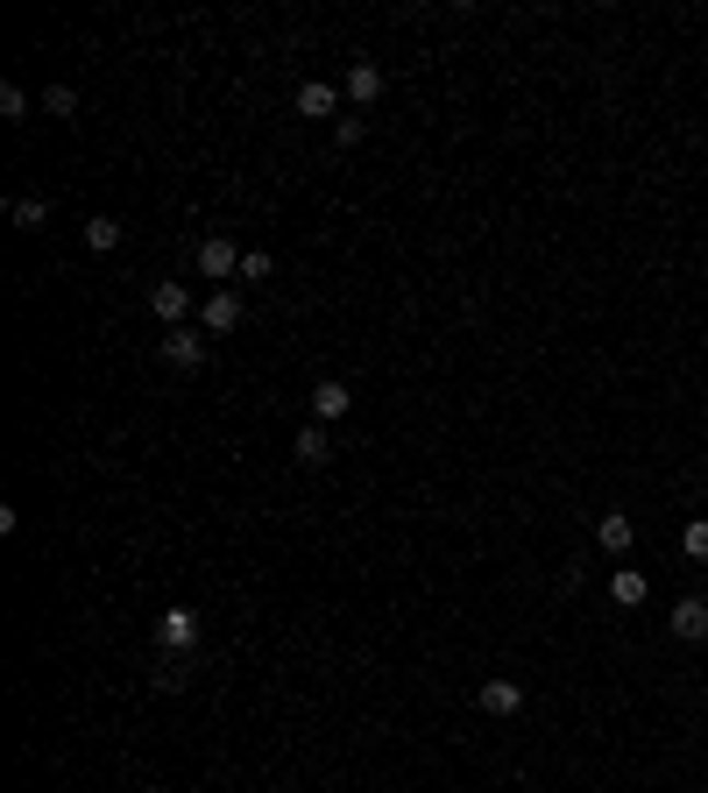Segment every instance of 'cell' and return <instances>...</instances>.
<instances>
[{
  "mask_svg": "<svg viewBox=\"0 0 708 793\" xmlns=\"http://www.w3.org/2000/svg\"><path fill=\"white\" fill-rule=\"evenodd\" d=\"M206 348H213V334H206V326H163V340H156V354L177 369V376H191V369L206 362Z\"/></svg>",
  "mask_w": 708,
  "mask_h": 793,
  "instance_id": "cell-1",
  "label": "cell"
},
{
  "mask_svg": "<svg viewBox=\"0 0 708 793\" xmlns=\"http://www.w3.org/2000/svg\"><path fill=\"white\" fill-rule=\"evenodd\" d=\"M199 638H206V623H199L191 603H171L156 617V652H199Z\"/></svg>",
  "mask_w": 708,
  "mask_h": 793,
  "instance_id": "cell-2",
  "label": "cell"
},
{
  "mask_svg": "<svg viewBox=\"0 0 708 793\" xmlns=\"http://www.w3.org/2000/svg\"><path fill=\"white\" fill-rule=\"evenodd\" d=\"M241 256H248V248H234L228 234H206L199 242V277L213 283V291H228V283L241 277Z\"/></svg>",
  "mask_w": 708,
  "mask_h": 793,
  "instance_id": "cell-3",
  "label": "cell"
},
{
  "mask_svg": "<svg viewBox=\"0 0 708 793\" xmlns=\"http://www.w3.org/2000/svg\"><path fill=\"white\" fill-rule=\"evenodd\" d=\"M241 319H248V305H241V291H206V298H199V326H206L213 340H220V334H234Z\"/></svg>",
  "mask_w": 708,
  "mask_h": 793,
  "instance_id": "cell-4",
  "label": "cell"
},
{
  "mask_svg": "<svg viewBox=\"0 0 708 793\" xmlns=\"http://www.w3.org/2000/svg\"><path fill=\"white\" fill-rule=\"evenodd\" d=\"M666 631L681 638V645H701L708 638V595H681V603L666 609Z\"/></svg>",
  "mask_w": 708,
  "mask_h": 793,
  "instance_id": "cell-5",
  "label": "cell"
},
{
  "mask_svg": "<svg viewBox=\"0 0 708 793\" xmlns=\"http://www.w3.org/2000/svg\"><path fill=\"white\" fill-rule=\"evenodd\" d=\"M340 100H348V93H340L334 79H305V85H298V100H291V107L305 114V121H326V114L340 121Z\"/></svg>",
  "mask_w": 708,
  "mask_h": 793,
  "instance_id": "cell-6",
  "label": "cell"
},
{
  "mask_svg": "<svg viewBox=\"0 0 708 793\" xmlns=\"http://www.w3.org/2000/svg\"><path fill=\"white\" fill-rule=\"evenodd\" d=\"M348 411H355V390H348V383H334V376L312 383V425H340Z\"/></svg>",
  "mask_w": 708,
  "mask_h": 793,
  "instance_id": "cell-7",
  "label": "cell"
},
{
  "mask_svg": "<svg viewBox=\"0 0 708 793\" xmlns=\"http://www.w3.org/2000/svg\"><path fill=\"white\" fill-rule=\"evenodd\" d=\"M149 312H156L163 326H191V312H199V305H191L185 283H156V291H149Z\"/></svg>",
  "mask_w": 708,
  "mask_h": 793,
  "instance_id": "cell-8",
  "label": "cell"
},
{
  "mask_svg": "<svg viewBox=\"0 0 708 793\" xmlns=\"http://www.w3.org/2000/svg\"><path fill=\"white\" fill-rule=\"evenodd\" d=\"M340 93H348L355 107H375V100H383V65L355 57V65H348V79H340Z\"/></svg>",
  "mask_w": 708,
  "mask_h": 793,
  "instance_id": "cell-9",
  "label": "cell"
},
{
  "mask_svg": "<svg viewBox=\"0 0 708 793\" xmlns=\"http://www.w3.org/2000/svg\"><path fill=\"white\" fill-rule=\"evenodd\" d=\"M595 546L610 552V560H624V552L638 546V525H630L624 511H602V517H595Z\"/></svg>",
  "mask_w": 708,
  "mask_h": 793,
  "instance_id": "cell-10",
  "label": "cell"
},
{
  "mask_svg": "<svg viewBox=\"0 0 708 793\" xmlns=\"http://www.w3.org/2000/svg\"><path fill=\"white\" fill-rule=\"evenodd\" d=\"M475 701H481V715H518L524 709V680H481Z\"/></svg>",
  "mask_w": 708,
  "mask_h": 793,
  "instance_id": "cell-11",
  "label": "cell"
},
{
  "mask_svg": "<svg viewBox=\"0 0 708 793\" xmlns=\"http://www.w3.org/2000/svg\"><path fill=\"white\" fill-rule=\"evenodd\" d=\"M645 595H652V581L638 567H610V603L616 609H645Z\"/></svg>",
  "mask_w": 708,
  "mask_h": 793,
  "instance_id": "cell-12",
  "label": "cell"
},
{
  "mask_svg": "<svg viewBox=\"0 0 708 793\" xmlns=\"http://www.w3.org/2000/svg\"><path fill=\"white\" fill-rule=\"evenodd\" d=\"M291 454H298V468H326V460H334V440H326V425H305L291 440Z\"/></svg>",
  "mask_w": 708,
  "mask_h": 793,
  "instance_id": "cell-13",
  "label": "cell"
},
{
  "mask_svg": "<svg viewBox=\"0 0 708 793\" xmlns=\"http://www.w3.org/2000/svg\"><path fill=\"white\" fill-rule=\"evenodd\" d=\"M85 248H93V256H107V248H120V220L114 213H93V220H85Z\"/></svg>",
  "mask_w": 708,
  "mask_h": 793,
  "instance_id": "cell-14",
  "label": "cell"
},
{
  "mask_svg": "<svg viewBox=\"0 0 708 793\" xmlns=\"http://www.w3.org/2000/svg\"><path fill=\"white\" fill-rule=\"evenodd\" d=\"M8 220H14V228H22V234L50 228V199H14V206H8Z\"/></svg>",
  "mask_w": 708,
  "mask_h": 793,
  "instance_id": "cell-15",
  "label": "cell"
},
{
  "mask_svg": "<svg viewBox=\"0 0 708 793\" xmlns=\"http://www.w3.org/2000/svg\"><path fill=\"white\" fill-rule=\"evenodd\" d=\"M185 680H191V652H163V666H156V687H163V695H177Z\"/></svg>",
  "mask_w": 708,
  "mask_h": 793,
  "instance_id": "cell-16",
  "label": "cell"
},
{
  "mask_svg": "<svg viewBox=\"0 0 708 793\" xmlns=\"http://www.w3.org/2000/svg\"><path fill=\"white\" fill-rule=\"evenodd\" d=\"M43 114L50 121H79V93L71 85H43Z\"/></svg>",
  "mask_w": 708,
  "mask_h": 793,
  "instance_id": "cell-17",
  "label": "cell"
},
{
  "mask_svg": "<svg viewBox=\"0 0 708 793\" xmlns=\"http://www.w3.org/2000/svg\"><path fill=\"white\" fill-rule=\"evenodd\" d=\"M0 121H28V93H22V85H0Z\"/></svg>",
  "mask_w": 708,
  "mask_h": 793,
  "instance_id": "cell-18",
  "label": "cell"
},
{
  "mask_svg": "<svg viewBox=\"0 0 708 793\" xmlns=\"http://www.w3.org/2000/svg\"><path fill=\"white\" fill-rule=\"evenodd\" d=\"M681 552H687V560H708V517H695V525L681 532Z\"/></svg>",
  "mask_w": 708,
  "mask_h": 793,
  "instance_id": "cell-19",
  "label": "cell"
},
{
  "mask_svg": "<svg viewBox=\"0 0 708 793\" xmlns=\"http://www.w3.org/2000/svg\"><path fill=\"white\" fill-rule=\"evenodd\" d=\"M361 135H369V121H361V114H340V121H334V142H340V149H355Z\"/></svg>",
  "mask_w": 708,
  "mask_h": 793,
  "instance_id": "cell-20",
  "label": "cell"
},
{
  "mask_svg": "<svg viewBox=\"0 0 708 793\" xmlns=\"http://www.w3.org/2000/svg\"><path fill=\"white\" fill-rule=\"evenodd\" d=\"M269 277V256L263 248H248V256H241V283H263Z\"/></svg>",
  "mask_w": 708,
  "mask_h": 793,
  "instance_id": "cell-21",
  "label": "cell"
}]
</instances>
